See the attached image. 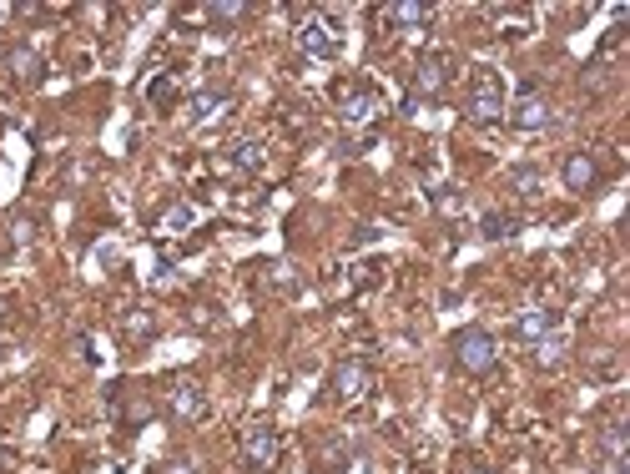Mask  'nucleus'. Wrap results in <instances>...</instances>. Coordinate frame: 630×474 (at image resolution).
<instances>
[{
	"label": "nucleus",
	"instance_id": "3",
	"mask_svg": "<svg viewBox=\"0 0 630 474\" xmlns=\"http://www.w3.org/2000/svg\"><path fill=\"white\" fill-rule=\"evenodd\" d=\"M298 51L303 56H313V61H338L343 56V26L333 21V16H308L303 26H298Z\"/></svg>",
	"mask_w": 630,
	"mask_h": 474
},
{
	"label": "nucleus",
	"instance_id": "2",
	"mask_svg": "<svg viewBox=\"0 0 630 474\" xmlns=\"http://www.w3.org/2000/svg\"><path fill=\"white\" fill-rule=\"evenodd\" d=\"M464 116H469V122H479V127H489V122H499V116H504V81H499V71L474 66L469 91H464Z\"/></svg>",
	"mask_w": 630,
	"mask_h": 474
},
{
	"label": "nucleus",
	"instance_id": "14",
	"mask_svg": "<svg viewBox=\"0 0 630 474\" xmlns=\"http://www.w3.org/2000/svg\"><path fill=\"white\" fill-rule=\"evenodd\" d=\"M555 323H560V313H550V308H530V313L515 318V333H520L525 343H540V338L555 333Z\"/></svg>",
	"mask_w": 630,
	"mask_h": 474
},
{
	"label": "nucleus",
	"instance_id": "7",
	"mask_svg": "<svg viewBox=\"0 0 630 474\" xmlns=\"http://www.w3.org/2000/svg\"><path fill=\"white\" fill-rule=\"evenodd\" d=\"M368 384H373L368 359H338L333 374H328V394H333L338 404H358V399L368 394Z\"/></svg>",
	"mask_w": 630,
	"mask_h": 474
},
{
	"label": "nucleus",
	"instance_id": "23",
	"mask_svg": "<svg viewBox=\"0 0 630 474\" xmlns=\"http://www.w3.org/2000/svg\"><path fill=\"white\" fill-rule=\"evenodd\" d=\"M31 227H36V222H31V217H11V232H16V237H21V243H26V237H31Z\"/></svg>",
	"mask_w": 630,
	"mask_h": 474
},
{
	"label": "nucleus",
	"instance_id": "8",
	"mask_svg": "<svg viewBox=\"0 0 630 474\" xmlns=\"http://www.w3.org/2000/svg\"><path fill=\"white\" fill-rule=\"evenodd\" d=\"M449 86V56H424L419 66H414V91H409V111H419V101L429 96H439Z\"/></svg>",
	"mask_w": 630,
	"mask_h": 474
},
{
	"label": "nucleus",
	"instance_id": "9",
	"mask_svg": "<svg viewBox=\"0 0 630 474\" xmlns=\"http://www.w3.org/2000/svg\"><path fill=\"white\" fill-rule=\"evenodd\" d=\"M0 71H6L16 86H36L41 81V71H46V61H41V51H31V46H6L0 51Z\"/></svg>",
	"mask_w": 630,
	"mask_h": 474
},
{
	"label": "nucleus",
	"instance_id": "11",
	"mask_svg": "<svg viewBox=\"0 0 630 474\" xmlns=\"http://www.w3.org/2000/svg\"><path fill=\"white\" fill-rule=\"evenodd\" d=\"M560 182H565L570 192H595V187H600V162H595V152H570V157L560 162Z\"/></svg>",
	"mask_w": 630,
	"mask_h": 474
},
{
	"label": "nucleus",
	"instance_id": "6",
	"mask_svg": "<svg viewBox=\"0 0 630 474\" xmlns=\"http://www.w3.org/2000/svg\"><path fill=\"white\" fill-rule=\"evenodd\" d=\"M504 116H510V127H520V132H545L555 122V106L540 86H525L515 101H504Z\"/></svg>",
	"mask_w": 630,
	"mask_h": 474
},
{
	"label": "nucleus",
	"instance_id": "1",
	"mask_svg": "<svg viewBox=\"0 0 630 474\" xmlns=\"http://www.w3.org/2000/svg\"><path fill=\"white\" fill-rule=\"evenodd\" d=\"M449 353H454V369L469 374V379H484V374H494V364H499V343H494L489 328H459V333L449 338Z\"/></svg>",
	"mask_w": 630,
	"mask_h": 474
},
{
	"label": "nucleus",
	"instance_id": "22",
	"mask_svg": "<svg viewBox=\"0 0 630 474\" xmlns=\"http://www.w3.org/2000/svg\"><path fill=\"white\" fill-rule=\"evenodd\" d=\"M162 474H197V464H192V459H167Z\"/></svg>",
	"mask_w": 630,
	"mask_h": 474
},
{
	"label": "nucleus",
	"instance_id": "13",
	"mask_svg": "<svg viewBox=\"0 0 630 474\" xmlns=\"http://www.w3.org/2000/svg\"><path fill=\"white\" fill-rule=\"evenodd\" d=\"M232 106V91H222V86H207V91H197L192 101H187V122H212V116H222Z\"/></svg>",
	"mask_w": 630,
	"mask_h": 474
},
{
	"label": "nucleus",
	"instance_id": "4",
	"mask_svg": "<svg viewBox=\"0 0 630 474\" xmlns=\"http://www.w3.org/2000/svg\"><path fill=\"white\" fill-rule=\"evenodd\" d=\"M162 409L177 419V424H197V419H207V389L197 384V379H187V374H177V379H167V389H162Z\"/></svg>",
	"mask_w": 630,
	"mask_h": 474
},
{
	"label": "nucleus",
	"instance_id": "10",
	"mask_svg": "<svg viewBox=\"0 0 630 474\" xmlns=\"http://www.w3.org/2000/svg\"><path fill=\"white\" fill-rule=\"evenodd\" d=\"M242 464H247V474H268V469L278 464V434H273V429H247V439H242Z\"/></svg>",
	"mask_w": 630,
	"mask_h": 474
},
{
	"label": "nucleus",
	"instance_id": "5",
	"mask_svg": "<svg viewBox=\"0 0 630 474\" xmlns=\"http://www.w3.org/2000/svg\"><path fill=\"white\" fill-rule=\"evenodd\" d=\"M333 96H338V111H343L348 127H368V122L384 116V96H378L373 86H363V81H338Z\"/></svg>",
	"mask_w": 630,
	"mask_h": 474
},
{
	"label": "nucleus",
	"instance_id": "17",
	"mask_svg": "<svg viewBox=\"0 0 630 474\" xmlns=\"http://www.w3.org/2000/svg\"><path fill=\"white\" fill-rule=\"evenodd\" d=\"M479 232L489 237V243H499V237H515V232H520V217H515V212H499V207H494V212H484Z\"/></svg>",
	"mask_w": 630,
	"mask_h": 474
},
{
	"label": "nucleus",
	"instance_id": "19",
	"mask_svg": "<svg viewBox=\"0 0 630 474\" xmlns=\"http://www.w3.org/2000/svg\"><path fill=\"white\" fill-rule=\"evenodd\" d=\"M434 207H439V217H464L469 202H464L459 187H439V192H434Z\"/></svg>",
	"mask_w": 630,
	"mask_h": 474
},
{
	"label": "nucleus",
	"instance_id": "21",
	"mask_svg": "<svg viewBox=\"0 0 630 474\" xmlns=\"http://www.w3.org/2000/svg\"><path fill=\"white\" fill-rule=\"evenodd\" d=\"M192 222H197L192 207H172V212H167V227H192Z\"/></svg>",
	"mask_w": 630,
	"mask_h": 474
},
{
	"label": "nucleus",
	"instance_id": "15",
	"mask_svg": "<svg viewBox=\"0 0 630 474\" xmlns=\"http://www.w3.org/2000/svg\"><path fill=\"white\" fill-rule=\"evenodd\" d=\"M510 192L525 197V202H535V197L545 192V172L530 167V162H525V167H510Z\"/></svg>",
	"mask_w": 630,
	"mask_h": 474
},
{
	"label": "nucleus",
	"instance_id": "18",
	"mask_svg": "<svg viewBox=\"0 0 630 474\" xmlns=\"http://www.w3.org/2000/svg\"><path fill=\"white\" fill-rule=\"evenodd\" d=\"M232 162H237L242 172H263V162H268V157H263V147H258V142H237V147H232Z\"/></svg>",
	"mask_w": 630,
	"mask_h": 474
},
{
	"label": "nucleus",
	"instance_id": "12",
	"mask_svg": "<svg viewBox=\"0 0 630 474\" xmlns=\"http://www.w3.org/2000/svg\"><path fill=\"white\" fill-rule=\"evenodd\" d=\"M429 16H434V11L424 6V0H394V6L378 11V21H384L389 31H424Z\"/></svg>",
	"mask_w": 630,
	"mask_h": 474
},
{
	"label": "nucleus",
	"instance_id": "16",
	"mask_svg": "<svg viewBox=\"0 0 630 474\" xmlns=\"http://www.w3.org/2000/svg\"><path fill=\"white\" fill-rule=\"evenodd\" d=\"M247 16H252L247 0H212V6H207V21L212 26H242Z\"/></svg>",
	"mask_w": 630,
	"mask_h": 474
},
{
	"label": "nucleus",
	"instance_id": "20",
	"mask_svg": "<svg viewBox=\"0 0 630 474\" xmlns=\"http://www.w3.org/2000/svg\"><path fill=\"white\" fill-rule=\"evenodd\" d=\"M172 96H177V81H172V76H162V81H152V101H157V106H167Z\"/></svg>",
	"mask_w": 630,
	"mask_h": 474
}]
</instances>
